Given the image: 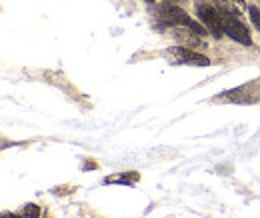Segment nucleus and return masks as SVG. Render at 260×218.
Here are the masks:
<instances>
[{
    "label": "nucleus",
    "mask_w": 260,
    "mask_h": 218,
    "mask_svg": "<svg viewBox=\"0 0 260 218\" xmlns=\"http://www.w3.org/2000/svg\"><path fill=\"white\" fill-rule=\"evenodd\" d=\"M160 16H162L166 22H170V24H176V26H184V28H190L192 32H196L198 36H204L206 30L200 26V24H196L194 20L182 10V8H178V6H174V4H170V2H166L160 6Z\"/></svg>",
    "instance_id": "f257e3e1"
},
{
    "label": "nucleus",
    "mask_w": 260,
    "mask_h": 218,
    "mask_svg": "<svg viewBox=\"0 0 260 218\" xmlns=\"http://www.w3.org/2000/svg\"><path fill=\"white\" fill-rule=\"evenodd\" d=\"M196 14L200 18V22L206 26V30L210 32L214 38L224 36V26H222V12L216 10L214 6H210L208 2H198L196 4Z\"/></svg>",
    "instance_id": "f03ea898"
},
{
    "label": "nucleus",
    "mask_w": 260,
    "mask_h": 218,
    "mask_svg": "<svg viewBox=\"0 0 260 218\" xmlns=\"http://www.w3.org/2000/svg\"><path fill=\"white\" fill-rule=\"evenodd\" d=\"M222 12V26H224V34H228L232 40L244 44V46H250L252 44V38L248 34V28L238 20V16H234L232 12Z\"/></svg>",
    "instance_id": "7ed1b4c3"
},
{
    "label": "nucleus",
    "mask_w": 260,
    "mask_h": 218,
    "mask_svg": "<svg viewBox=\"0 0 260 218\" xmlns=\"http://www.w3.org/2000/svg\"><path fill=\"white\" fill-rule=\"evenodd\" d=\"M170 54H172V60L174 63H184V64H192V66H208L210 60L202 54H198L190 48H182V46H176V48H170Z\"/></svg>",
    "instance_id": "20e7f679"
},
{
    "label": "nucleus",
    "mask_w": 260,
    "mask_h": 218,
    "mask_svg": "<svg viewBox=\"0 0 260 218\" xmlns=\"http://www.w3.org/2000/svg\"><path fill=\"white\" fill-rule=\"evenodd\" d=\"M136 180H138V174L126 172V174H114V176H108L104 182H106V184H134Z\"/></svg>",
    "instance_id": "39448f33"
},
{
    "label": "nucleus",
    "mask_w": 260,
    "mask_h": 218,
    "mask_svg": "<svg viewBox=\"0 0 260 218\" xmlns=\"http://www.w3.org/2000/svg\"><path fill=\"white\" fill-rule=\"evenodd\" d=\"M174 38H176L180 44H186V48H188V46H198V44H200V38H198V34H196V32L190 34V32L178 30L176 34H174Z\"/></svg>",
    "instance_id": "423d86ee"
},
{
    "label": "nucleus",
    "mask_w": 260,
    "mask_h": 218,
    "mask_svg": "<svg viewBox=\"0 0 260 218\" xmlns=\"http://www.w3.org/2000/svg\"><path fill=\"white\" fill-rule=\"evenodd\" d=\"M40 214H42L40 208L36 204H32V202L24 206V218H40Z\"/></svg>",
    "instance_id": "0eeeda50"
},
{
    "label": "nucleus",
    "mask_w": 260,
    "mask_h": 218,
    "mask_svg": "<svg viewBox=\"0 0 260 218\" xmlns=\"http://www.w3.org/2000/svg\"><path fill=\"white\" fill-rule=\"evenodd\" d=\"M248 12H250V20H252V24L260 30V10L256 8V6H250Z\"/></svg>",
    "instance_id": "6e6552de"
},
{
    "label": "nucleus",
    "mask_w": 260,
    "mask_h": 218,
    "mask_svg": "<svg viewBox=\"0 0 260 218\" xmlns=\"http://www.w3.org/2000/svg\"><path fill=\"white\" fill-rule=\"evenodd\" d=\"M2 218H20V216H16V214H4Z\"/></svg>",
    "instance_id": "1a4fd4ad"
},
{
    "label": "nucleus",
    "mask_w": 260,
    "mask_h": 218,
    "mask_svg": "<svg viewBox=\"0 0 260 218\" xmlns=\"http://www.w3.org/2000/svg\"><path fill=\"white\" fill-rule=\"evenodd\" d=\"M146 2H154V0H146Z\"/></svg>",
    "instance_id": "9d476101"
}]
</instances>
